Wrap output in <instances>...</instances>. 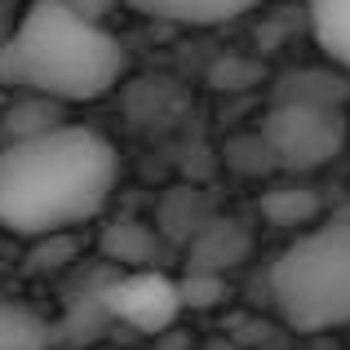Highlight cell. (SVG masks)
<instances>
[{
  "mask_svg": "<svg viewBox=\"0 0 350 350\" xmlns=\"http://www.w3.org/2000/svg\"><path fill=\"white\" fill-rule=\"evenodd\" d=\"M124 44L98 18L62 0H31L0 40V80L18 94L89 103L111 94L124 76Z\"/></svg>",
  "mask_w": 350,
  "mask_h": 350,
  "instance_id": "2",
  "label": "cell"
},
{
  "mask_svg": "<svg viewBox=\"0 0 350 350\" xmlns=\"http://www.w3.org/2000/svg\"><path fill=\"white\" fill-rule=\"evenodd\" d=\"M226 160H231V169H244V173H253V178L275 169V160H271V151H266L262 133H239V137H231Z\"/></svg>",
  "mask_w": 350,
  "mask_h": 350,
  "instance_id": "15",
  "label": "cell"
},
{
  "mask_svg": "<svg viewBox=\"0 0 350 350\" xmlns=\"http://www.w3.org/2000/svg\"><path fill=\"white\" fill-rule=\"evenodd\" d=\"M178 297H182V310L217 306V301L226 297V280H222V271H196V266H191V271L178 280Z\"/></svg>",
  "mask_w": 350,
  "mask_h": 350,
  "instance_id": "14",
  "label": "cell"
},
{
  "mask_svg": "<svg viewBox=\"0 0 350 350\" xmlns=\"http://www.w3.org/2000/svg\"><path fill=\"white\" fill-rule=\"evenodd\" d=\"M103 248L116 257L120 266H151L155 262V235L146 231V226H137V222H116V226H107V235H103Z\"/></svg>",
  "mask_w": 350,
  "mask_h": 350,
  "instance_id": "13",
  "label": "cell"
},
{
  "mask_svg": "<svg viewBox=\"0 0 350 350\" xmlns=\"http://www.w3.org/2000/svg\"><path fill=\"white\" fill-rule=\"evenodd\" d=\"M53 328L36 306L0 297V350H49Z\"/></svg>",
  "mask_w": 350,
  "mask_h": 350,
  "instance_id": "9",
  "label": "cell"
},
{
  "mask_svg": "<svg viewBox=\"0 0 350 350\" xmlns=\"http://www.w3.org/2000/svg\"><path fill=\"white\" fill-rule=\"evenodd\" d=\"M257 208H262V217L271 226H310L319 217V208H324V200L310 187H271Z\"/></svg>",
  "mask_w": 350,
  "mask_h": 350,
  "instance_id": "12",
  "label": "cell"
},
{
  "mask_svg": "<svg viewBox=\"0 0 350 350\" xmlns=\"http://www.w3.org/2000/svg\"><path fill=\"white\" fill-rule=\"evenodd\" d=\"M116 187V146L71 120L0 146V226L14 235L76 231L111 204Z\"/></svg>",
  "mask_w": 350,
  "mask_h": 350,
  "instance_id": "1",
  "label": "cell"
},
{
  "mask_svg": "<svg viewBox=\"0 0 350 350\" xmlns=\"http://www.w3.org/2000/svg\"><path fill=\"white\" fill-rule=\"evenodd\" d=\"M103 306L111 319L137 328V333H164L182 315L178 280L155 271V266H133L120 280H111L103 288Z\"/></svg>",
  "mask_w": 350,
  "mask_h": 350,
  "instance_id": "5",
  "label": "cell"
},
{
  "mask_svg": "<svg viewBox=\"0 0 350 350\" xmlns=\"http://www.w3.org/2000/svg\"><path fill=\"white\" fill-rule=\"evenodd\" d=\"M271 103H324V107H346L350 103V71L337 67H293L275 76Z\"/></svg>",
  "mask_w": 350,
  "mask_h": 350,
  "instance_id": "6",
  "label": "cell"
},
{
  "mask_svg": "<svg viewBox=\"0 0 350 350\" xmlns=\"http://www.w3.org/2000/svg\"><path fill=\"white\" fill-rule=\"evenodd\" d=\"M62 5H71L76 14H85V18H98V23H103V18L111 14L116 5H124V0H62Z\"/></svg>",
  "mask_w": 350,
  "mask_h": 350,
  "instance_id": "16",
  "label": "cell"
},
{
  "mask_svg": "<svg viewBox=\"0 0 350 350\" xmlns=\"http://www.w3.org/2000/svg\"><path fill=\"white\" fill-rule=\"evenodd\" d=\"M18 23V9H14V0H0V40L9 36V27Z\"/></svg>",
  "mask_w": 350,
  "mask_h": 350,
  "instance_id": "17",
  "label": "cell"
},
{
  "mask_svg": "<svg viewBox=\"0 0 350 350\" xmlns=\"http://www.w3.org/2000/svg\"><path fill=\"white\" fill-rule=\"evenodd\" d=\"M275 169L306 173L337 160L346 146V107L324 103H271L257 124Z\"/></svg>",
  "mask_w": 350,
  "mask_h": 350,
  "instance_id": "4",
  "label": "cell"
},
{
  "mask_svg": "<svg viewBox=\"0 0 350 350\" xmlns=\"http://www.w3.org/2000/svg\"><path fill=\"white\" fill-rule=\"evenodd\" d=\"M248 253V231L239 222H226V217H208L196 231V244H191V266L196 271H226L239 257Z\"/></svg>",
  "mask_w": 350,
  "mask_h": 350,
  "instance_id": "8",
  "label": "cell"
},
{
  "mask_svg": "<svg viewBox=\"0 0 350 350\" xmlns=\"http://www.w3.org/2000/svg\"><path fill=\"white\" fill-rule=\"evenodd\" d=\"M310 31L319 49L350 71V0H310Z\"/></svg>",
  "mask_w": 350,
  "mask_h": 350,
  "instance_id": "10",
  "label": "cell"
},
{
  "mask_svg": "<svg viewBox=\"0 0 350 350\" xmlns=\"http://www.w3.org/2000/svg\"><path fill=\"white\" fill-rule=\"evenodd\" d=\"M129 9L160 23H191V27H208V23H231V18L257 9L262 0H124Z\"/></svg>",
  "mask_w": 350,
  "mask_h": 350,
  "instance_id": "7",
  "label": "cell"
},
{
  "mask_svg": "<svg viewBox=\"0 0 350 350\" xmlns=\"http://www.w3.org/2000/svg\"><path fill=\"white\" fill-rule=\"evenodd\" d=\"M271 301L297 333L350 328V222L315 226L271 266Z\"/></svg>",
  "mask_w": 350,
  "mask_h": 350,
  "instance_id": "3",
  "label": "cell"
},
{
  "mask_svg": "<svg viewBox=\"0 0 350 350\" xmlns=\"http://www.w3.org/2000/svg\"><path fill=\"white\" fill-rule=\"evenodd\" d=\"M62 103L58 98H44V94H23L18 103H9L5 120H0V129H5V142H18V137H36L44 133V129L62 124Z\"/></svg>",
  "mask_w": 350,
  "mask_h": 350,
  "instance_id": "11",
  "label": "cell"
}]
</instances>
